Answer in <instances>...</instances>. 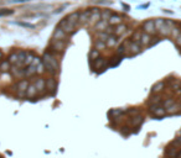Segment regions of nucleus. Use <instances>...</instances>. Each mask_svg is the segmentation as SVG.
<instances>
[{
    "instance_id": "12",
    "label": "nucleus",
    "mask_w": 181,
    "mask_h": 158,
    "mask_svg": "<svg viewBox=\"0 0 181 158\" xmlns=\"http://www.w3.org/2000/svg\"><path fill=\"white\" fill-rule=\"evenodd\" d=\"M46 89L50 90V91L52 90L53 93H55L56 89H57V82L53 78H48L47 81H46Z\"/></svg>"
},
{
    "instance_id": "44",
    "label": "nucleus",
    "mask_w": 181,
    "mask_h": 158,
    "mask_svg": "<svg viewBox=\"0 0 181 158\" xmlns=\"http://www.w3.org/2000/svg\"><path fill=\"white\" fill-rule=\"evenodd\" d=\"M120 132H122L123 135L126 136V135H129V133H130V129H129L128 126H123V127L120 129Z\"/></svg>"
},
{
    "instance_id": "31",
    "label": "nucleus",
    "mask_w": 181,
    "mask_h": 158,
    "mask_svg": "<svg viewBox=\"0 0 181 158\" xmlns=\"http://www.w3.org/2000/svg\"><path fill=\"white\" fill-rule=\"evenodd\" d=\"M94 27H96V30H107V22L103 21V20H99Z\"/></svg>"
},
{
    "instance_id": "40",
    "label": "nucleus",
    "mask_w": 181,
    "mask_h": 158,
    "mask_svg": "<svg viewBox=\"0 0 181 158\" xmlns=\"http://www.w3.org/2000/svg\"><path fill=\"white\" fill-rule=\"evenodd\" d=\"M120 61H122V56H117V57H114V58H113V61H112L111 66H112V67H114V66L119 64V63H120Z\"/></svg>"
},
{
    "instance_id": "45",
    "label": "nucleus",
    "mask_w": 181,
    "mask_h": 158,
    "mask_svg": "<svg viewBox=\"0 0 181 158\" xmlns=\"http://www.w3.org/2000/svg\"><path fill=\"white\" fill-rule=\"evenodd\" d=\"M20 26H24V27H26V29H35V26L34 25H31V24H27V22H21V21H19L17 22Z\"/></svg>"
},
{
    "instance_id": "5",
    "label": "nucleus",
    "mask_w": 181,
    "mask_h": 158,
    "mask_svg": "<svg viewBox=\"0 0 181 158\" xmlns=\"http://www.w3.org/2000/svg\"><path fill=\"white\" fill-rule=\"evenodd\" d=\"M143 29L145 30V33H149V35L155 33L156 29H155L154 20H148V21H145V22H144V25H143Z\"/></svg>"
},
{
    "instance_id": "38",
    "label": "nucleus",
    "mask_w": 181,
    "mask_h": 158,
    "mask_svg": "<svg viewBox=\"0 0 181 158\" xmlns=\"http://www.w3.org/2000/svg\"><path fill=\"white\" fill-rule=\"evenodd\" d=\"M107 47V45H105V42H103V41H96V50H104Z\"/></svg>"
},
{
    "instance_id": "9",
    "label": "nucleus",
    "mask_w": 181,
    "mask_h": 158,
    "mask_svg": "<svg viewBox=\"0 0 181 158\" xmlns=\"http://www.w3.org/2000/svg\"><path fill=\"white\" fill-rule=\"evenodd\" d=\"M99 20H101V11L97 8H94L92 10V15H90V17H89V22L90 24H97Z\"/></svg>"
},
{
    "instance_id": "7",
    "label": "nucleus",
    "mask_w": 181,
    "mask_h": 158,
    "mask_svg": "<svg viewBox=\"0 0 181 158\" xmlns=\"http://www.w3.org/2000/svg\"><path fill=\"white\" fill-rule=\"evenodd\" d=\"M66 35L67 33L63 30H61L60 27H57L55 30V32H53V35H52V40H55V41H63V40L66 38Z\"/></svg>"
},
{
    "instance_id": "29",
    "label": "nucleus",
    "mask_w": 181,
    "mask_h": 158,
    "mask_svg": "<svg viewBox=\"0 0 181 158\" xmlns=\"http://www.w3.org/2000/svg\"><path fill=\"white\" fill-rule=\"evenodd\" d=\"M34 58H35V56H34L32 52H31V53H27V56H26V58H25V62H24V66H27V67H29V66L32 63Z\"/></svg>"
},
{
    "instance_id": "13",
    "label": "nucleus",
    "mask_w": 181,
    "mask_h": 158,
    "mask_svg": "<svg viewBox=\"0 0 181 158\" xmlns=\"http://www.w3.org/2000/svg\"><path fill=\"white\" fill-rule=\"evenodd\" d=\"M92 15V10H84L80 14V22L81 24H86L87 21H89V17Z\"/></svg>"
},
{
    "instance_id": "47",
    "label": "nucleus",
    "mask_w": 181,
    "mask_h": 158,
    "mask_svg": "<svg viewBox=\"0 0 181 158\" xmlns=\"http://www.w3.org/2000/svg\"><path fill=\"white\" fill-rule=\"evenodd\" d=\"M159 41H160V40H159L158 37H155V38H153V42H150V43H149V46H154V45H156Z\"/></svg>"
},
{
    "instance_id": "23",
    "label": "nucleus",
    "mask_w": 181,
    "mask_h": 158,
    "mask_svg": "<svg viewBox=\"0 0 181 158\" xmlns=\"http://www.w3.org/2000/svg\"><path fill=\"white\" fill-rule=\"evenodd\" d=\"M9 69H11V64L9 61H2L0 63V70L2 72H8Z\"/></svg>"
},
{
    "instance_id": "42",
    "label": "nucleus",
    "mask_w": 181,
    "mask_h": 158,
    "mask_svg": "<svg viewBox=\"0 0 181 158\" xmlns=\"http://www.w3.org/2000/svg\"><path fill=\"white\" fill-rule=\"evenodd\" d=\"M12 12L14 11L12 10H9V9H0V16H6V15H10Z\"/></svg>"
},
{
    "instance_id": "3",
    "label": "nucleus",
    "mask_w": 181,
    "mask_h": 158,
    "mask_svg": "<svg viewBox=\"0 0 181 158\" xmlns=\"http://www.w3.org/2000/svg\"><path fill=\"white\" fill-rule=\"evenodd\" d=\"M42 62L48 63L53 69L57 72V69H59V62H57V59L53 57V56H51L48 52H45V54H44V57H42Z\"/></svg>"
},
{
    "instance_id": "26",
    "label": "nucleus",
    "mask_w": 181,
    "mask_h": 158,
    "mask_svg": "<svg viewBox=\"0 0 181 158\" xmlns=\"http://www.w3.org/2000/svg\"><path fill=\"white\" fill-rule=\"evenodd\" d=\"M123 112H124V110H122V109H113L109 111V116H112L113 118H118V116L122 115Z\"/></svg>"
},
{
    "instance_id": "11",
    "label": "nucleus",
    "mask_w": 181,
    "mask_h": 158,
    "mask_svg": "<svg viewBox=\"0 0 181 158\" xmlns=\"http://www.w3.org/2000/svg\"><path fill=\"white\" fill-rule=\"evenodd\" d=\"M51 47L55 50V51L60 52V51H62V50L66 47V41H55V40H52Z\"/></svg>"
},
{
    "instance_id": "39",
    "label": "nucleus",
    "mask_w": 181,
    "mask_h": 158,
    "mask_svg": "<svg viewBox=\"0 0 181 158\" xmlns=\"http://www.w3.org/2000/svg\"><path fill=\"white\" fill-rule=\"evenodd\" d=\"M126 112H128L129 115H132V116H137V115H140V110H139L138 108H133V109L128 110Z\"/></svg>"
},
{
    "instance_id": "2",
    "label": "nucleus",
    "mask_w": 181,
    "mask_h": 158,
    "mask_svg": "<svg viewBox=\"0 0 181 158\" xmlns=\"http://www.w3.org/2000/svg\"><path fill=\"white\" fill-rule=\"evenodd\" d=\"M149 112L155 116V117H162V116H165L166 115V110L162 108L160 104H155V105H150L149 108Z\"/></svg>"
},
{
    "instance_id": "20",
    "label": "nucleus",
    "mask_w": 181,
    "mask_h": 158,
    "mask_svg": "<svg viewBox=\"0 0 181 158\" xmlns=\"http://www.w3.org/2000/svg\"><path fill=\"white\" fill-rule=\"evenodd\" d=\"M159 32L161 36H169V35H171V27H169L168 25H164L159 29Z\"/></svg>"
},
{
    "instance_id": "1",
    "label": "nucleus",
    "mask_w": 181,
    "mask_h": 158,
    "mask_svg": "<svg viewBox=\"0 0 181 158\" xmlns=\"http://www.w3.org/2000/svg\"><path fill=\"white\" fill-rule=\"evenodd\" d=\"M29 85L30 84L27 81H21L14 87V90L17 91V98H23L26 95V89L29 88Z\"/></svg>"
},
{
    "instance_id": "10",
    "label": "nucleus",
    "mask_w": 181,
    "mask_h": 158,
    "mask_svg": "<svg viewBox=\"0 0 181 158\" xmlns=\"http://www.w3.org/2000/svg\"><path fill=\"white\" fill-rule=\"evenodd\" d=\"M126 30H128V26L124 25V24H120V25H117L115 27H113V33H114V36L118 37V36L125 33Z\"/></svg>"
},
{
    "instance_id": "19",
    "label": "nucleus",
    "mask_w": 181,
    "mask_h": 158,
    "mask_svg": "<svg viewBox=\"0 0 181 158\" xmlns=\"http://www.w3.org/2000/svg\"><path fill=\"white\" fill-rule=\"evenodd\" d=\"M120 22H122V17L119 16V15H112L111 16V19H109V24H111V26H117V25H120Z\"/></svg>"
},
{
    "instance_id": "34",
    "label": "nucleus",
    "mask_w": 181,
    "mask_h": 158,
    "mask_svg": "<svg viewBox=\"0 0 181 158\" xmlns=\"http://www.w3.org/2000/svg\"><path fill=\"white\" fill-rule=\"evenodd\" d=\"M179 105H172V106H170L169 109H166V114H170V115H174V114H176L177 111H179Z\"/></svg>"
},
{
    "instance_id": "4",
    "label": "nucleus",
    "mask_w": 181,
    "mask_h": 158,
    "mask_svg": "<svg viewBox=\"0 0 181 158\" xmlns=\"http://www.w3.org/2000/svg\"><path fill=\"white\" fill-rule=\"evenodd\" d=\"M59 27H60L61 30H63L66 33H71V32H73V31H75V26H73V25H71V24L68 22L67 17H65L63 20H61V22L59 24Z\"/></svg>"
},
{
    "instance_id": "35",
    "label": "nucleus",
    "mask_w": 181,
    "mask_h": 158,
    "mask_svg": "<svg viewBox=\"0 0 181 158\" xmlns=\"http://www.w3.org/2000/svg\"><path fill=\"white\" fill-rule=\"evenodd\" d=\"M89 58L92 59V61H96L97 58H99V51L98 50H93V51H90V53H89Z\"/></svg>"
},
{
    "instance_id": "41",
    "label": "nucleus",
    "mask_w": 181,
    "mask_h": 158,
    "mask_svg": "<svg viewBox=\"0 0 181 158\" xmlns=\"http://www.w3.org/2000/svg\"><path fill=\"white\" fill-rule=\"evenodd\" d=\"M98 37L101 38V40H99V41H103V42H105V41H107V40H108V37H109V35H108L107 32H101V33L98 35Z\"/></svg>"
},
{
    "instance_id": "49",
    "label": "nucleus",
    "mask_w": 181,
    "mask_h": 158,
    "mask_svg": "<svg viewBox=\"0 0 181 158\" xmlns=\"http://www.w3.org/2000/svg\"><path fill=\"white\" fill-rule=\"evenodd\" d=\"M176 158H181V149L177 152V157H176Z\"/></svg>"
},
{
    "instance_id": "43",
    "label": "nucleus",
    "mask_w": 181,
    "mask_h": 158,
    "mask_svg": "<svg viewBox=\"0 0 181 158\" xmlns=\"http://www.w3.org/2000/svg\"><path fill=\"white\" fill-rule=\"evenodd\" d=\"M40 64H41V58H40V57H35L34 61H32V63H31V66L37 67V66H40Z\"/></svg>"
},
{
    "instance_id": "16",
    "label": "nucleus",
    "mask_w": 181,
    "mask_h": 158,
    "mask_svg": "<svg viewBox=\"0 0 181 158\" xmlns=\"http://www.w3.org/2000/svg\"><path fill=\"white\" fill-rule=\"evenodd\" d=\"M151 42V36L149 33H141L140 37V46H149V43Z\"/></svg>"
},
{
    "instance_id": "24",
    "label": "nucleus",
    "mask_w": 181,
    "mask_h": 158,
    "mask_svg": "<svg viewBox=\"0 0 181 158\" xmlns=\"http://www.w3.org/2000/svg\"><path fill=\"white\" fill-rule=\"evenodd\" d=\"M8 61L10 62V64H17V62H19V54L17 53H11L10 56H9V59Z\"/></svg>"
},
{
    "instance_id": "37",
    "label": "nucleus",
    "mask_w": 181,
    "mask_h": 158,
    "mask_svg": "<svg viewBox=\"0 0 181 158\" xmlns=\"http://www.w3.org/2000/svg\"><path fill=\"white\" fill-rule=\"evenodd\" d=\"M140 37H141L140 31H135L134 35L132 36V42H138V41H140Z\"/></svg>"
},
{
    "instance_id": "27",
    "label": "nucleus",
    "mask_w": 181,
    "mask_h": 158,
    "mask_svg": "<svg viewBox=\"0 0 181 158\" xmlns=\"http://www.w3.org/2000/svg\"><path fill=\"white\" fill-rule=\"evenodd\" d=\"M111 16H112L111 10H103V11H101V19L103 20V21H105V20H109Z\"/></svg>"
},
{
    "instance_id": "6",
    "label": "nucleus",
    "mask_w": 181,
    "mask_h": 158,
    "mask_svg": "<svg viewBox=\"0 0 181 158\" xmlns=\"http://www.w3.org/2000/svg\"><path fill=\"white\" fill-rule=\"evenodd\" d=\"M80 11H75V12H72V14H69L68 16H67V20H68V22L71 24V25H73L75 27L77 26V24L80 22Z\"/></svg>"
},
{
    "instance_id": "15",
    "label": "nucleus",
    "mask_w": 181,
    "mask_h": 158,
    "mask_svg": "<svg viewBox=\"0 0 181 158\" xmlns=\"http://www.w3.org/2000/svg\"><path fill=\"white\" fill-rule=\"evenodd\" d=\"M143 121H144V117L141 115H137V116H133L132 121H130V125L133 127H139L143 124Z\"/></svg>"
},
{
    "instance_id": "21",
    "label": "nucleus",
    "mask_w": 181,
    "mask_h": 158,
    "mask_svg": "<svg viewBox=\"0 0 181 158\" xmlns=\"http://www.w3.org/2000/svg\"><path fill=\"white\" fill-rule=\"evenodd\" d=\"M11 73H12L14 77L19 78V77H21V75H25V69H19L17 67H12V68H11Z\"/></svg>"
},
{
    "instance_id": "51",
    "label": "nucleus",
    "mask_w": 181,
    "mask_h": 158,
    "mask_svg": "<svg viewBox=\"0 0 181 158\" xmlns=\"http://www.w3.org/2000/svg\"><path fill=\"white\" fill-rule=\"evenodd\" d=\"M3 57V53H2V51H0V58H2Z\"/></svg>"
},
{
    "instance_id": "48",
    "label": "nucleus",
    "mask_w": 181,
    "mask_h": 158,
    "mask_svg": "<svg viewBox=\"0 0 181 158\" xmlns=\"http://www.w3.org/2000/svg\"><path fill=\"white\" fill-rule=\"evenodd\" d=\"M176 42H177L179 46H181V35H179V37L176 38Z\"/></svg>"
},
{
    "instance_id": "36",
    "label": "nucleus",
    "mask_w": 181,
    "mask_h": 158,
    "mask_svg": "<svg viewBox=\"0 0 181 158\" xmlns=\"http://www.w3.org/2000/svg\"><path fill=\"white\" fill-rule=\"evenodd\" d=\"M154 24H155V29H160L161 26L165 25V20L164 19H156V20H154Z\"/></svg>"
},
{
    "instance_id": "46",
    "label": "nucleus",
    "mask_w": 181,
    "mask_h": 158,
    "mask_svg": "<svg viewBox=\"0 0 181 158\" xmlns=\"http://www.w3.org/2000/svg\"><path fill=\"white\" fill-rule=\"evenodd\" d=\"M44 64L41 63L40 66H37V67H36V73H37V74H41V73H44Z\"/></svg>"
},
{
    "instance_id": "8",
    "label": "nucleus",
    "mask_w": 181,
    "mask_h": 158,
    "mask_svg": "<svg viewBox=\"0 0 181 158\" xmlns=\"http://www.w3.org/2000/svg\"><path fill=\"white\" fill-rule=\"evenodd\" d=\"M105 66H107V61L103 59V58H97L96 61H92V67H93L94 70L103 69V68H105Z\"/></svg>"
},
{
    "instance_id": "32",
    "label": "nucleus",
    "mask_w": 181,
    "mask_h": 158,
    "mask_svg": "<svg viewBox=\"0 0 181 158\" xmlns=\"http://www.w3.org/2000/svg\"><path fill=\"white\" fill-rule=\"evenodd\" d=\"M36 73V67H34V66H29L27 67V69H25V75L26 77H30V75H32V74H35Z\"/></svg>"
},
{
    "instance_id": "33",
    "label": "nucleus",
    "mask_w": 181,
    "mask_h": 158,
    "mask_svg": "<svg viewBox=\"0 0 181 158\" xmlns=\"http://www.w3.org/2000/svg\"><path fill=\"white\" fill-rule=\"evenodd\" d=\"M174 104H175L174 99H166V100H165L164 103H162V108H164V109L166 110V109H169L170 106H172Z\"/></svg>"
},
{
    "instance_id": "17",
    "label": "nucleus",
    "mask_w": 181,
    "mask_h": 158,
    "mask_svg": "<svg viewBox=\"0 0 181 158\" xmlns=\"http://www.w3.org/2000/svg\"><path fill=\"white\" fill-rule=\"evenodd\" d=\"M36 87V89H37V91H44L46 89V81H44V79H36V82L34 84Z\"/></svg>"
},
{
    "instance_id": "18",
    "label": "nucleus",
    "mask_w": 181,
    "mask_h": 158,
    "mask_svg": "<svg viewBox=\"0 0 181 158\" xmlns=\"http://www.w3.org/2000/svg\"><path fill=\"white\" fill-rule=\"evenodd\" d=\"M37 89H36V87L34 85V84H31V85H29V88L26 89V96L27 98H35L36 95H37Z\"/></svg>"
},
{
    "instance_id": "50",
    "label": "nucleus",
    "mask_w": 181,
    "mask_h": 158,
    "mask_svg": "<svg viewBox=\"0 0 181 158\" xmlns=\"http://www.w3.org/2000/svg\"><path fill=\"white\" fill-rule=\"evenodd\" d=\"M123 6H124L125 10H129V6H128V5H123Z\"/></svg>"
},
{
    "instance_id": "30",
    "label": "nucleus",
    "mask_w": 181,
    "mask_h": 158,
    "mask_svg": "<svg viewBox=\"0 0 181 158\" xmlns=\"http://www.w3.org/2000/svg\"><path fill=\"white\" fill-rule=\"evenodd\" d=\"M160 95H153L150 99H149V104L150 105H155V104H160Z\"/></svg>"
},
{
    "instance_id": "52",
    "label": "nucleus",
    "mask_w": 181,
    "mask_h": 158,
    "mask_svg": "<svg viewBox=\"0 0 181 158\" xmlns=\"http://www.w3.org/2000/svg\"><path fill=\"white\" fill-rule=\"evenodd\" d=\"M0 158H2V156H0Z\"/></svg>"
},
{
    "instance_id": "28",
    "label": "nucleus",
    "mask_w": 181,
    "mask_h": 158,
    "mask_svg": "<svg viewBox=\"0 0 181 158\" xmlns=\"http://www.w3.org/2000/svg\"><path fill=\"white\" fill-rule=\"evenodd\" d=\"M162 88H164V83H162V82H159V83H156V84L153 85L151 91H153V93H158V91H161Z\"/></svg>"
},
{
    "instance_id": "25",
    "label": "nucleus",
    "mask_w": 181,
    "mask_h": 158,
    "mask_svg": "<svg viewBox=\"0 0 181 158\" xmlns=\"http://www.w3.org/2000/svg\"><path fill=\"white\" fill-rule=\"evenodd\" d=\"M117 43V36H109V37H108V40H107V41H105V45L108 46V47H113L114 45Z\"/></svg>"
},
{
    "instance_id": "22",
    "label": "nucleus",
    "mask_w": 181,
    "mask_h": 158,
    "mask_svg": "<svg viewBox=\"0 0 181 158\" xmlns=\"http://www.w3.org/2000/svg\"><path fill=\"white\" fill-rule=\"evenodd\" d=\"M177 152H179V151L171 146V147H169V148L166 149L165 153H166V156L170 157V158H176V157H177Z\"/></svg>"
},
{
    "instance_id": "14",
    "label": "nucleus",
    "mask_w": 181,
    "mask_h": 158,
    "mask_svg": "<svg viewBox=\"0 0 181 158\" xmlns=\"http://www.w3.org/2000/svg\"><path fill=\"white\" fill-rule=\"evenodd\" d=\"M129 50H130V56L138 54V53L141 51L140 43H139V42H132V43L129 45Z\"/></svg>"
}]
</instances>
